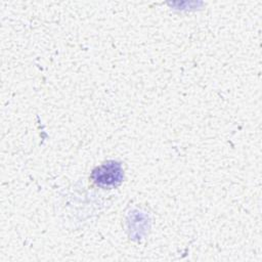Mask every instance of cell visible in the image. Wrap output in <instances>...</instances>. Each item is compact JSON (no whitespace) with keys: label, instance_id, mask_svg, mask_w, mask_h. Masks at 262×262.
Here are the masks:
<instances>
[{"label":"cell","instance_id":"1","mask_svg":"<svg viewBox=\"0 0 262 262\" xmlns=\"http://www.w3.org/2000/svg\"><path fill=\"white\" fill-rule=\"evenodd\" d=\"M91 178L96 185L101 187L117 186L123 179L122 166L115 161L106 162L92 171Z\"/></svg>","mask_w":262,"mask_h":262}]
</instances>
